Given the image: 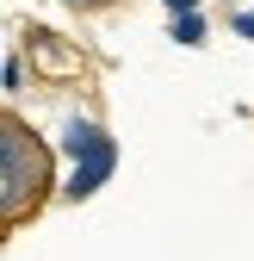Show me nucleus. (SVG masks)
Segmentation results:
<instances>
[{
	"mask_svg": "<svg viewBox=\"0 0 254 261\" xmlns=\"http://www.w3.org/2000/svg\"><path fill=\"white\" fill-rule=\"evenodd\" d=\"M186 7H199V0H168V13H186Z\"/></svg>",
	"mask_w": 254,
	"mask_h": 261,
	"instance_id": "423d86ee",
	"label": "nucleus"
},
{
	"mask_svg": "<svg viewBox=\"0 0 254 261\" xmlns=\"http://www.w3.org/2000/svg\"><path fill=\"white\" fill-rule=\"evenodd\" d=\"M174 44H205V19H199V7L174 13Z\"/></svg>",
	"mask_w": 254,
	"mask_h": 261,
	"instance_id": "20e7f679",
	"label": "nucleus"
},
{
	"mask_svg": "<svg viewBox=\"0 0 254 261\" xmlns=\"http://www.w3.org/2000/svg\"><path fill=\"white\" fill-rule=\"evenodd\" d=\"M50 199V149L31 137L25 118H0V205H7V224H25Z\"/></svg>",
	"mask_w": 254,
	"mask_h": 261,
	"instance_id": "f257e3e1",
	"label": "nucleus"
},
{
	"mask_svg": "<svg viewBox=\"0 0 254 261\" xmlns=\"http://www.w3.org/2000/svg\"><path fill=\"white\" fill-rule=\"evenodd\" d=\"M62 149H69V162H75V174H69V199H87V193H100L106 180H112V168H118V143L106 137L93 118H69L62 124Z\"/></svg>",
	"mask_w": 254,
	"mask_h": 261,
	"instance_id": "f03ea898",
	"label": "nucleus"
},
{
	"mask_svg": "<svg viewBox=\"0 0 254 261\" xmlns=\"http://www.w3.org/2000/svg\"><path fill=\"white\" fill-rule=\"evenodd\" d=\"M230 31H242V38H254V13H236V19H230Z\"/></svg>",
	"mask_w": 254,
	"mask_h": 261,
	"instance_id": "39448f33",
	"label": "nucleus"
},
{
	"mask_svg": "<svg viewBox=\"0 0 254 261\" xmlns=\"http://www.w3.org/2000/svg\"><path fill=\"white\" fill-rule=\"evenodd\" d=\"M31 62H38L50 81H69V75H81V50H75V44H62L56 31H44V25H31Z\"/></svg>",
	"mask_w": 254,
	"mask_h": 261,
	"instance_id": "7ed1b4c3",
	"label": "nucleus"
},
{
	"mask_svg": "<svg viewBox=\"0 0 254 261\" xmlns=\"http://www.w3.org/2000/svg\"><path fill=\"white\" fill-rule=\"evenodd\" d=\"M69 7H100V0H69Z\"/></svg>",
	"mask_w": 254,
	"mask_h": 261,
	"instance_id": "0eeeda50",
	"label": "nucleus"
}]
</instances>
